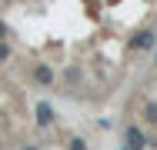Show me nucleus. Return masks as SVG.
Returning a JSON list of instances; mask_svg holds the SVG:
<instances>
[{
  "label": "nucleus",
  "instance_id": "nucleus-1",
  "mask_svg": "<svg viewBox=\"0 0 157 150\" xmlns=\"http://www.w3.org/2000/svg\"><path fill=\"white\" fill-rule=\"evenodd\" d=\"M124 140H127V150H144V147H147V137H144L134 123L124 127Z\"/></svg>",
  "mask_w": 157,
  "mask_h": 150
},
{
  "label": "nucleus",
  "instance_id": "nucleus-2",
  "mask_svg": "<svg viewBox=\"0 0 157 150\" xmlns=\"http://www.w3.org/2000/svg\"><path fill=\"white\" fill-rule=\"evenodd\" d=\"M154 43H157L154 30H140L137 37H130V43H127V47H130V50H151Z\"/></svg>",
  "mask_w": 157,
  "mask_h": 150
},
{
  "label": "nucleus",
  "instance_id": "nucleus-3",
  "mask_svg": "<svg viewBox=\"0 0 157 150\" xmlns=\"http://www.w3.org/2000/svg\"><path fill=\"white\" fill-rule=\"evenodd\" d=\"M37 123H40V127H50V123H54V110H50V103H37Z\"/></svg>",
  "mask_w": 157,
  "mask_h": 150
},
{
  "label": "nucleus",
  "instance_id": "nucleus-4",
  "mask_svg": "<svg viewBox=\"0 0 157 150\" xmlns=\"http://www.w3.org/2000/svg\"><path fill=\"white\" fill-rule=\"evenodd\" d=\"M33 80H37V84H54V70L40 63V67H33Z\"/></svg>",
  "mask_w": 157,
  "mask_h": 150
},
{
  "label": "nucleus",
  "instance_id": "nucleus-5",
  "mask_svg": "<svg viewBox=\"0 0 157 150\" xmlns=\"http://www.w3.org/2000/svg\"><path fill=\"white\" fill-rule=\"evenodd\" d=\"M10 57V43H3V40H0V60H7Z\"/></svg>",
  "mask_w": 157,
  "mask_h": 150
},
{
  "label": "nucleus",
  "instance_id": "nucleus-6",
  "mask_svg": "<svg viewBox=\"0 0 157 150\" xmlns=\"http://www.w3.org/2000/svg\"><path fill=\"white\" fill-rule=\"evenodd\" d=\"M0 40H7V24L0 20Z\"/></svg>",
  "mask_w": 157,
  "mask_h": 150
},
{
  "label": "nucleus",
  "instance_id": "nucleus-7",
  "mask_svg": "<svg viewBox=\"0 0 157 150\" xmlns=\"http://www.w3.org/2000/svg\"><path fill=\"white\" fill-rule=\"evenodd\" d=\"M121 150H127V147H121Z\"/></svg>",
  "mask_w": 157,
  "mask_h": 150
}]
</instances>
